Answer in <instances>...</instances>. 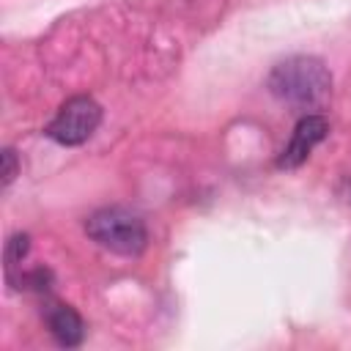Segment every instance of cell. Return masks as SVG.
<instances>
[{"label":"cell","instance_id":"6da1fadb","mask_svg":"<svg viewBox=\"0 0 351 351\" xmlns=\"http://www.w3.org/2000/svg\"><path fill=\"white\" fill-rule=\"evenodd\" d=\"M269 90L299 110H315L332 93V74L318 58L296 55L271 69Z\"/></svg>","mask_w":351,"mask_h":351},{"label":"cell","instance_id":"7a4b0ae2","mask_svg":"<svg viewBox=\"0 0 351 351\" xmlns=\"http://www.w3.org/2000/svg\"><path fill=\"white\" fill-rule=\"evenodd\" d=\"M85 233L99 247H104L115 255H126V258L140 255L148 244L145 222L140 219V214H134L123 206H107V208L93 211L85 219Z\"/></svg>","mask_w":351,"mask_h":351},{"label":"cell","instance_id":"3957f363","mask_svg":"<svg viewBox=\"0 0 351 351\" xmlns=\"http://www.w3.org/2000/svg\"><path fill=\"white\" fill-rule=\"evenodd\" d=\"M101 123V107L90 96H71L60 104L55 118L47 126V137L60 145L85 143Z\"/></svg>","mask_w":351,"mask_h":351},{"label":"cell","instance_id":"277c9868","mask_svg":"<svg viewBox=\"0 0 351 351\" xmlns=\"http://www.w3.org/2000/svg\"><path fill=\"white\" fill-rule=\"evenodd\" d=\"M326 134H329L326 118H324V115H315V112H307L304 118H299V123H296V129H293L288 145L282 148V154H280V159H277V167H282V170L299 167Z\"/></svg>","mask_w":351,"mask_h":351},{"label":"cell","instance_id":"5b68a950","mask_svg":"<svg viewBox=\"0 0 351 351\" xmlns=\"http://www.w3.org/2000/svg\"><path fill=\"white\" fill-rule=\"evenodd\" d=\"M44 321H47L49 335H52L60 346H66V348L80 346L82 337H85V324H82L80 313H77L74 307H69V304H60V302L49 304V307L44 310Z\"/></svg>","mask_w":351,"mask_h":351},{"label":"cell","instance_id":"8992f818","mask_svg":"<svg viewBox=\"0 0 351 351\" xmlns=\"http://www.w3.org/2000/svg\"><path fill=\"white\" fill-rule=\"evenodd\" d=\"M27 236L22 233V236H14L11 241H8V247H5V261H8V266H14V263H19L25 255H27Z\"/></svg>","mask_w":351,"mask_h":351},{"label":"cell","instance_id":"52a82bcc","mask_svg":"<svg viewBox=\"0 0 351 351\" xmlns=\"http://www.w3.org/2000/svg\"><path fill=\"white\" fill-rule=\"evenodd\" d=\"M16 170H19V165H16L14 148H3V186H8L16 178Z\"/></svg>","mask_w":351,"mask_h":351}]
</instances>
